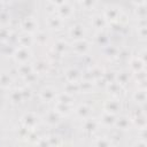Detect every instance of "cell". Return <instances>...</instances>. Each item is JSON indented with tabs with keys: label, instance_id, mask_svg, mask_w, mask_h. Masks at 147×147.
Wrapping results in <instances>:
<instances>
[{
	"label": "cell",
	"instance_id": "obj_6",
	"mask_svg": "<svg viewBox=\"0 0 147 147\" xmlns=\"http://www.w3.org/2000/svg\"><path fill=\"white\" fill-rule=\"evenodd\" d=\"M78 113H79L80 116H83V115H85V114L88 113V108H86V107H80V108L78 109Z\"/></svg>",
	"mask_w": 147,
	"mask_h": 147
},
{
	"label": "cell",
	"instance_id": "obj_2",
	"mask_svg": "<svg viewBox=\"0 0 147 147\" xmlns=\"http://www.w3.org/2000/svg\"><path fill=\"white\" fill-rule=\"evenodd\" d=\"M54 95H55V94L53 93L52 90H44V91H42V98L46 99V100H51V99H53Z\"/></svg>",
	"mask_w": 147,
	"mask_h": 147
},
{
	"label": "cell",
	"instance_id": "obj_7",
	"mask_svg": "<svg viewBox=\"0 0 147 147\" xmlns=\"http://www.w3.org/2000/svg\"><path fill=\"white\" fill-rule=\"evenodd\" d=\"M15 93H14V95H13V100L14 101H18L20 99H21V93L18 92V91H14Z\"/></svg>",
	"mask_w": 147,
	"mask_h": 147
},
{
	"label": "cell",
	"instance_id": "obj_4",
	"mask_svg": "<svg viewBox=\"0 0 147 147\" xmlns=\"http://www.w3.org/2000/svg\"><path fill=\"white\" fill-rule=\"evenodd\" d=\"M24 122H25V124H26L28 126H30V123H31V122L36 123L37 121H36V117H33L32 115H26V116L24 117Z\"/></svg>",
	"mask_w": 147,
	"mask_h": 147
},
{
	"label": "cell",
	"instance_id": "obj_3",
	"mask_svg": "<svg viewBox=\"0 0 147 147\" xmlns=\"http://www.w3.org/2000/svg\"><path fill=\"white\" fill-rule=\"evenodd\" d=\"M95 147H110V145H109L108 140H106V139H100V140H98Z\"/></svg>",
	"mask_w": 147,
	"mask_h": 147
},
{
	"label": "cell",
	"instance_id": "obj_1",
	"mask_svg": "<svg viewBox=\"0 0 147 147\" xmlns=\"http://www.w3.org/2000/svg\"><path fill=\"white\" fill-rule=\"evenodd\" d=\"M16 59L20 60L21 62H25V61L29 59V52H28L26 49H24V48L17 51V53H16Z\"/></svg>",
	"mask_w": 147,
	"mask_h": 147
},
{
	"label": "cell",
	"instance_id": "obj_5",
	"mask_svg": "<svg viewBox=\"0 0 147 147\" xmlns=\"http://www.w3.org/2000/svg\"><path fill=\"white\" fill-rule=\"evenodd\" d=\"M1 77H2L3 79H0V84H1V85H3V86L8 85L9 80H10V79H9V77H8V76H6V75H2Z\"/></svg>",
	"mask_w": 147,
	"mask_h": 147
}]
</instances>
